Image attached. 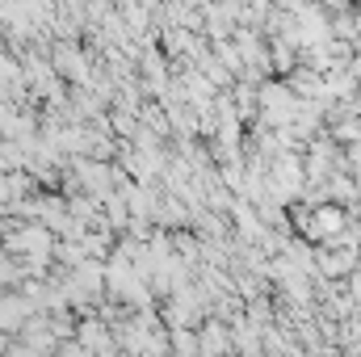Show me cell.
Wrapping results in <instances>:
<instances>
[{"instance_id": "obj_1", "label": "cell", "mask_w": 361, "mask_h": 357, "mask_svg": "<svg viewBox=\"0 0 361 357\" xmlns=\"http://www.w3.org/2000/svg\"><path fill=\"white\" fill-rule=\"evenodd\" d=\"M55 68H59L63 76H72V80H85V76H89V63H85V55H80L72 42L55 47Z\"/></svg>"}, {"instance_id": "obj_2", "label": "cell", "mask_w": 361, "mask_h": 357, "mask_svg": "<svg viewBox=\"0 0 361 357\" xmlns=\"http://www.w3.org/2000/svg\"><path fill=\"white\" fill-rule=\"evenodd\" d=\"M227 349V341H223V328L214 324V328H206V337H202V353H223Z\"/></svg>"}]
</instances>
